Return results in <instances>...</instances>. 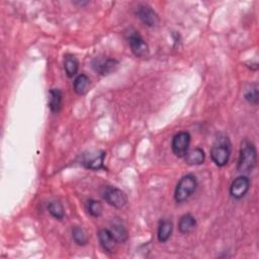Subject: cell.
I'll use <instances>...</instances> for the list:
<instances>
[{
	"instance_id": "6da1fadb",
	"label": "cell",
	"mask_w": 259,
	"mask_h": 259,
	"mask_svg": "<svg viewBox=\"0 0 259 259\" xmlns=\"http://www.w3.org/2000/svg\"><path fill=\"white\" fill-rule=\"evenodd\" d=\"M232 152V144L229 137L225 134H219L210 149V158L212 162L219 166L223 167L229 162Z\"/></svg>"
},
{
	"instance_id": "7a4b0ae2",
	"label": "cell",
	"mask_w": 259,
	"mask_h": 259,
	"mask_svg": "<svg viewBox=\"0 0 259 259\" xmlns=\"http://www.w3.org/2000/svg\"><path fill=\"white\" fill-rule=\"evenodd\" d=\"M257 163V151L252 142L244 140L241 143L237 169L239 172L248 173L254 169Z\"/></svg>"
},
{
	"instance_id": "3957f363",
	"label": "cell",
	"mask_w": 259,
	"mask_h": 259,
	"mask_svg": "<svg viewBox=\"0 0 259 259\" xmlns=\"http://www.w3.org/2000/svg\"><path fill=\"white\" fill-rule=\"evenodd\" d=\"M197 187V179L192 174H186L180 178L178 181L175 191H174V198L176 202L182 203L186 201L196 190Z\"/></svg>"
},
{
	"instance_id": "277c9868",
	"label": "cell",
	"mask_w": 259,
	"mask_h": 259,
	"mask_svg": "<svg viewBox=\"0 0 259 259\" xmlns=\"http://www.w3.org/2000/svg\"><path fill=\"white\" fill-rule=\"evenodd\" d=\"M125 38L133 52V54L138 58L146 57L149 54V47L142 35L134 28H130L125 32Z\"/></svg>"
},
{
	"instance_id": "5b68a950",
	"label": "cell",
	"mask_w": 259,
	"mask_h": 259,
	"mask_svg": "<svg viewBox=\"0 0 259 259\" xmlns=\"http://www.w3.org/2000/svg\"><path fill=\"white\" fill-rule=\"evenodd\" d=\"M101 195L109 205L116 208L123 207L127 201L125 193L121 189L114 186H105Z\"/></svg>"
},
{
	"instance_id": "8992f818",
	"label": "cell",
	"mask_w": 259,
	"mask_h": 259,
	"mask_svg": "<svg viewBox=\"0 0 259 259\" xmlns=\"http://www.w3.org/2000/svg\"><path fill=\"white\" fill-rule=\"evenodd\" d=\"M190 135L188 132H179L176 134L171 143L173 154L178 158H184L190 145Z\"/></svg>"
},
{
	"instance_id": "52a82bcc",
	"label": "cell",
	"mask_w": 259,
	"mask_h": 259,
	"mask_svg": "<svg viewBox=\"0 0 259 259\" xmlns=\"http://www.w3.org/2000/svg\"><path fill=\"white\" fill-rule=\"evenodd\" d=\"M105 153L103 151H92L84 153L81 156V164L90 170H99L103 168Z\"/></svg>"
},
{
	"instance_id": "ba28073f",
	"label": "cell",
	"mask_w": 259,
	"mask_h": 259,
	"mask_svg": "<svg viewBox=\"0 0 259 259\" xmlns=\"http://www.w3.org/2000/svg\"><path fill=\"white\" fill-rule=\"evenodd\" d=\"M135 13L141 19V21L145 23L147 26L155 27L159 24L158 14L154 11V9H152L151 6L147 4L138 5L136 7Z\"/></svg>"
},
{
	"instance_id": "9c48e42d",
	"label": "cell",
	"mask_w": 259,
	"mask_h": 259,
	"mask_svg": "<svg viewBox=\"0 0 259 259\" xmlns=\"http://www.w3.org/2000/svg\"><path fill=\"white\" fill-rule=\"evenodd\" d=\"M250 188V180L247 176L241 175L235 178L230 186V194L235 199H240L246 195Z\"/></svg>"
},
{
	"instance_id": "30bf717a",
	"label": "cell",
	"mask_w": 259,
	"mask_h": 259,
	"mask_svg": "<svg viewBox=\"0 0 259 259\" xmlns=\"http://www.w3.org/2000/svg\"><path fill=\"white\" fill-rule=\"evenodd\" d=\"M118 66V62L114 59H95L92 63V67L96 73L99 75H108L116 70Z\"/></svg>"
},
{
	"instance_id": "8fae6325",
	"label": "cell",
	"mask_w": 259,
	"mask_h": 259,
	"mask_svg": "<svg viewBox=\"0 0 259 259\" xmlns=\"http://www.w3.org/2000/svg\"><path fill=\"white\" fill-rule=\"evenodd\" d=\"M98 240H99L100 246L106 253L112 254L115 252L118 243L108 229H101L98 232Z\"/></svg>"
},
{
	"instance_id": "7c38bea8",
	"label": "cell",
	"mask_w": 259,
	"mask_h": 259,
	"mask_svg": "<svg viewBox=\"0 0 259 259\" xmlns=\"http://www.w3.org/2000/svg\"><path fill=\"white\" fill-rule=\"evenodd\" d=\"M108 230L117 241V243H124L128 238L127 231L119 220H112V222L110 223V228Z\"/></svg>"
},
{
	"instance_id": "4fadbf2b",
	"label": "cell",
	"mask_w": 259,
	"mask_h": 259,
	"mask_svg": "<svg viewBox=\"0 0 259 259\" xmlns=\"http://www.w3.org/2000/svg\"><path fill=\"white\" fill-rule=\"evenodd\" d=\"M196 227V220L190 213L183 214L178 222V230L181 234L187 235L191 233Z\"/></svg>"
},
{
	"instance_id": "5bb4252c",
	"label": "cell",
	"mask_w": 259,
	"mask_h": 259,
	"mask_svg": "<svg viewBox=\"0 0 259 259\" xmlns=\"http://www.w3.org/2000/svg\"><path fill=\"white\" fill-rule=\"evenodd\" d=\"M173 231V224L170 220H162L159 223V227H158V233H157V237H158V241L160 243H165L169 240V238L171 237Z\"/></svg>"
},
{
	"instance_id": "9a60e30c",
	"label": "cell",
	"mask_w": 259,
	"mask_h": 259,
	"mask_svg": "<svg viewBox=\"0 0 259 259\" xmlns=\"http://www.w3.org/2000/svg\"><path fill=\"white\" fill-rule=\"evenodd\" d=\"M89 85H90L89 77L85 74H80L75 78L73 83V88L78 95H84L89 90Z\"/></svg>"
},
{
	"instance_id": "2e32d148",
	"label": "cell",
	"mask_w": 259,
	"mask_h": 259,
	"mask_svg": "<svg viewBox=\"0 0 259 259\" xmlns=\"http://www.w3.org/2000/svg\"><path fill=\"white\" fill-rule=\"evenodd\" d=\"M64 69L66 72V75L69 78H72L77 74L79 69V62L74 55L68 54L64 57Z\"/></svg>"
},
{
	"instance_id": "e0dca14e",
	"label": "cell",
	"mask_w": 259,
	"mask_h": 259,
	"mask_svg": "<svg viewBox=\"0 0 259 259\" xmlns=\"http://www.w3.org/2000/svg\"><path fill=\"white\" fill-rule=\"evenodd\" d=\"M63 94L59 89L53 88L49 92V107L52 112H58L62 106Z\"/></svg>"
},
{
	"instance_id": "ac0fdd59",
	"label": "cell",
	"mask_w": 259,
	"mask_h": 259,
	"mask_svg": "<svg viewBox=\"0 0 259 259\" xmlns=\"http://www.w3.org/2000/svg\"><path fill=\"white\" fill-rule=\"evenodd\" d=\"M184 158H185V162L188 165L195 166V165H200L204 162L205 155H204V152L202 149L195 148L191 151H188Z\"/></svg>"
},
{
	"instance_id": "d6986e66",
	"label": "cell",
	"mask_w": 259,
	"mask_h": 259,
	"mask_svg": "<svg viewBox=\"0 0 259 259\" xmlns=\"http://www.w3.org/2000/svg\"><path fill=\"white\" fill-rule=\"evenodd\" d=\"M48 209H49V212L51 213V215L57 220H62L64 219L65 217V211H64V206L63 204L58 201V200H54V201H51L49 203V206H48Z\"/></svg>"
},
{
	"instance_id": "ffe728a7",
	"label": "cell",
	"mask_w": 259,
	"mask_h": 259,
	"mask_svg": "<svg viewBox=\"0 0 259 259\" xmlns=\"http://www.w3.org/2000/svg\"><path fill=\"white\" fill-rule=\"evenodd\" d=\"M72 238L74 242L79 246H84L87 244V236L84 230L79 226L72 227Z\"/></svg>"
},
{
	"instance_id": "44dd1931",
	"label": "cell",
	"mask_w": 259,
	"mask_h": 259,
	"mask_svg": "<svg viewBox=\"0 0 259 259\" xmlns=\"http://www.w3.org/2000/svg\"><path fill=\"white\" fill-rule=\"evenodd\" d=\"M245 99L251 103V104H258L259 101V92H258V84L254 83L251 84L250 88H248V90L245 92Z\"/></svg>"
},
{
	"instance_id": "7402d4cb",
	"label": "cell",
	"mask_w": 259,
	"mask_h": 259,
	"mask_svg": "<svg viewBox=\"0 0 259 259\" xmlns=\"http://www.w3.org/2000/svg\"><path fill=\"white\" fill-rule=\"evenodd\" d=\"M86 207L88 212L94 217V218H99L102 214V205L98 200L95 199H89L86 202Z\"/></svg>"
}]
</instances>
